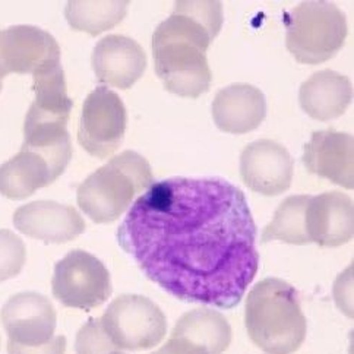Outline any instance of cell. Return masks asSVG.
<instances>
[{
	"label": "cell",
	"mask_w": 354,
	"mask_h": 354,
	"mask_svg": "<svg viewBox=\"0 0 354 354\" xmlns=\"http://www.w3.org/2000/svg\"><path fill=\"white\" fill-rule=\"evenodd\" d=\"M118 242L173 297L232 309L259 270L245 194L220 177H171L138 196Z\"/></svg>",
	"instance_id": "1"
},
{
	"label": "cell",
	"mask_w": 354,
	"mask_h": 354,
	"mask_svg": "<svg viewBox=\"0 0 354 354\" xmlns=\"http://www.w3.org/2000/svg\"><path fill=\"white\" fill-rule=\"evenodd\" d=\"M223 21L220 2H176L151 40L156 72L167 91L198 98L209 90L212 73L207 52Z\"/></svg>",
	"instance_id": "2"
},
{
	"label": "cell",
	"mask_w": 354,
	"mask_h": 354,
	"mask_svg": "<svg viewBox=\"0 0 354 354\" xmlns=\"http://www.w3.org/2000/svg\"><path fill=\"white\" fill-rule=\"evenodd\" d=\"M32 90L35 98L25 118L22 148L41 156L57 179L72 158L66 126L73 103L68 95L62 65L35 73Z\"/></svg>",
	"instance_id": "3"
},
{
	"label": "cell",
	"mask_w": 354,
	"mask_h": 354,
	"mask_svg": "<svg viewBox=\"0 0 354 354\" xmlns=\"http://www.w3.org/2000/svg\"><path fill=\"white\" fill-rule=\"evenodd\" d=\"M245 324L254 344L267 354L295 353L306 338L299 293L280 278H265L250 290Z\"/></svg>",
	"instance_id": "4"
},
{
	"label": "cell",
	"mask_w": 354,
	"mask_h": 354,
	"mask_svg": "<svg viewBox=\"0 0 354 354\" xmlns=\"http://www.w3.org/2000/svg\"><path fill=\"white\" fill-rule=\"evenodd\" d=\"M154 183L149 162L136 151H123L78 187V205L94 223L116 221Z\"/></svg>",
	"instance_id": "5"
},
{
	"label": "cell",
	"mask_w": 354,
	"mask_h": 354,
	"mask_svg": "<svg viewBox=\"0 0 354 354\" xmlns=\"http://www.w3.org/2000/svg\"><path fill=\"white\" fill-rule=\"evenodd\" d=\"M286 46L299 63L319 65L347 39L344 12L331 2H301L286 17Z\"/></svg>",
	"instance_id": "6"
},
{
	"label": "cell",
	"mask_w": 354,
	"mask_h": 354,
	"mask_svg": "<svg viewBox=\"0 0 354 354\" xmlns=\"http://www.w3.org/2000/svg\"><path fill=\"white\" fill-rule=\"evenodd\" d=\"M100 321L119 350H149L167 333L161 309L153 300L136 295H122L113 300Z\"/></svg>",
	"instance_id": "7"
},
{
	"label": "cell",
	"mask_w": 354,
	"mask_h": 354,
	"mask_svg": "<svg viewBox=\"0 0 354 354\" xmlns=\"http://www.w3.org/2000/svg\"><path fill=\"white\" fill-rule=\"evenodd\" d=\"M52 292L63 306L91 310L111 296L110 272L97 257L85 250H72L56 263Z\"/></svg>",
	"instance_id": "8"
},
{
	"label": "cell",
	"mask_w": 354,
	"mask_h": 354,
	"mask_svg": "<svg viewBox=\"0 0 354 354\" xmlns=\"http://www.w3.org/2000/svg\"><path fill=\"white\" fill-rule=\"evenodd\" d=\"M128 115L122 98L107 86H97L88 94L80 119L78 141L97 158H107L122 145Z\"/></svg>",
	"instance_id": "9"
},
{
	"label": "cell",
	"mask_w": 354,
	"mask_h": 354,
	"mask_svg": "<svg viewBox=\"0 0 354 354\" xmlns=\"http://www.w3.org/2000/svg\"><path fill=\"white\" fill-rule=\"evenodd\" d=\"M60 65L55 37L32 25L0 30V81L10 73L34 75Z\"/></svg>",
	"instance_id": "10"
},
{
	"label": "cell",
	"mask_w": 354,
	"mask_h": 354,
	"mask_svg": "<svg viewBox=\"0 0 354 354\" xmlns=\"http://www.w3.org/2000/svg\"><path fill=\"white\" fill-rule=\"evenodd\" d=\"M56 310L46 296L25 292L12 296L2 308L8 343L39 347L55 338Z\"/></svg>",
	"instance_id": "11"
},
{
	"label": "cell",
	"mask_w": 354,
	"mask_h": 354,
	"mask_svg": "<svg viewBox=\"0 0 354 354\" xmlns=\"http://www.w3.org/2000/svg\"><path fill=\"white\" fill-rule=\"evenodd\" d=\"M295 162L288 151L270 139L249 144L240 156V174L250 191L281 195L292 185Z\"/></svg>",
	"instance_id": "12"
},
{
	"label": "cell",
	"mask_w": 354,
	"mask_h": 354,
	"mask_svg": "<svg viewBox=\"0 0 354 354\" xmlns=\"http://www.w3.org/2000/svg\"><path fill=\"white\" fill-rule=\"evenodd\" d=\"M14 225L22 234L46 243H66L85 232L81 214L55 201H35L19 207L14 214Z\"/></svg>",
	"instance_id": "13"
},
{
	"label": "cell",
	"mask_w": 354,
	"mask_h": 354,
	"mask_svg": "<svg viewBox=\"0 0 354 354\" xmlns=\"http://www.w3.org/2000/svg\"><path fill=\"white\" fill-rule=\"evenodd\" d=\"M91 63L101 84L128 90L144 75L147 55L129 37L113 34L95 44Z\"/></svg>",
	"instance_id": "14"
},
{
	"label": "cell",
	"mask_w": 354,
	"mask_h": 354,
	"mask_svg": "<svg viewBox=\"0 0 354 354\" xmlns=\"http://www.w3.org/2000/svg\"><path fill=\"white\" fill-rule=\"evenodd\" d=\"M354 139L334 129L315 132L305 145L303 162L316 176L346 189L354 187Z\"/></svg>",
	"instance_id": "15"
},
{
	"label": "cell",
	"mask_w": 354,
	"mask_h": 354,
	"mask_svg": "<svg viewBox=\"0 0 354 354\" xmlns=\"http://www.w3.org/2000/svg\"><path fill=\"white\" fill-rule=\"evenodd\" d=\"M306 229L310 243L338 248L354 236L353 199L343 192L312 196L306 211Z\"/></svg>",
	"instance_id": "16"
},
{
	"label": "cell",
	"mask_w": 354,
	"mask_h": 354,
	"mask_svg": "<svg viewBox=\"0 0 354 354\" xmlns=\"http://www.w3.org/2000/svg\"><path fill=\"white\" fill-rule=\"evenodd\" d=\"M267 116V101L257 86L233 84L212 101V118L223 132L243 135L258 129Z\"/></svg>",
	"instance_id": "17"
},
{
	"label": "cell",
	"mask_w": 354,
	"mask_h": 354,
	"mask_svg": "<svg viewBox=\"0 0 354 354\" xmlns=\"http://www.w3.org/2000/svg\"><path fill=\"white\" fill-rule=\"evenodd\" d=\"M353 98L351 82L333 69L313 73L301 84L299 101L303 111L312 119L328 122L344 115Z\"/></svg>",
	"instance_id": "18"
},
{
	"label": "cell",
	"mask_w": 354,
	"mask_h": 354,
	"mask_svg": "<svg viewBox=\"0 0 354 354\" xmlns=\"http://www.w3.org/2000/svg\"><path fill=\"white\" fill-rule=\"evenodd\" d=\"M55 180L56 177L48 162L41 156L24 148L0 166V195L9 199L28 198Z\"/></svg>",
	"instance_id": "19"
},
{
	"label": "cell",
	"mask_w": 354,
	"mask_h": 354,
	"mask_svg": "<svg viewBox=\"0 0 354 354\" xmlns=\"http://www.w3.org/2000/svg\"><path fill=\"white\" fill-rule=\"evenodd\" d=\"M171 337L191 341L209 354H223L232 343V328L220 312L204 308L185 313Z\"/></svg>",
	"instance_id": "20"
},
{
	"label": "cell",
	"mask_w": 354,
	"mask_h": 354,
	"mask_svg": "<svg viewBox=\"0 0 354 354\" xmlns=\"http://www.w3.org/2000/svg\"><path fill=\"white\" fill-rule=\"evenodd\" d=\"M310 195L288 196L277 208L272 221L262 232V243L280 240L290 245H308L310 239L306 229V211Z\"/></svg>",
	"instance_id": "21"
},
{
	"label": "cell",
	"mask_w": 354,
	"mask_h": 354,
	"mask_svg": "<svg viewBox=\"0 0 354 354\" xmlns=\"http://www.w3.org/2000/svg\"><path fill=\"white\" fill-rule=\"evenodd\" d=\"M129 2H68L65 17L75 31L98 35L111 30L126 17Z\"/></svg>",
	"instance_id": "22"
},
{
	"label": "cell",
	"mask_w": 354,
	"mask_h": 354,
	"mask_svg": "<svg viewBox=\"0 0 354 354\" xmlns=\"http://www.w3.org/2000/svg\"><path fill=\"white\" fill-rule=\"evenodd\" d=\"M27 250L15 233L0 230V283L17 277L25 265Z\"/></svg>",
	"instance_id": "23"
},
{
	"label": "cell",
	"mask_w": 354,
	"mask_h": 354,
	"mask_svg": "<svg viewBox=\"0 0 354 354\" xmlns=\"http://www.w3.org/2000/svg\"><path fill=\"white\" fill-rule=\"evenodd\" d=\"M77 354H110L119 350L106 334L100 319H90L78 331L75 341Z\"/></svg>",
	"instance_id": "24"
},
{
	"label": "cell",
	"mask_w": 354,
	"mask_h": 354,
	"mask_svg": "<svg viewBox=\"0 0 354 354\" xmlns=\"http://www.w3.org/2000/svg\"><path fill=\"white\" fill-rule=\"evenodd\" d=\"M9 354H66V337L57 335L47 344L39 347H22L14 343H8Z\"/></svg>",
	"instance_id": "25"
},
{
	"label": "cell",
	"mask_w": 354,
	"mask_h": 354,
	"mask_svg": "<svg viewBox=\"0 0 354 354\" xmlns=\"http://www.w3.org/2000/svg\"><path fill=\"white\" fill-rule=\"evenodd\" d=\"M335 300L337 305L353 318V265L338 277L335 284Z\"/></svg>",
	"instance_id": "26"
},
{
	"label": "cell",
	"mask_w": 354,
	"mask_h": 354,
	"mask_svg": "<svg viewBox=\"0 0 354 354\" xmlns=\"http://www.w3.org/2000/svg\"><path fill=\"white\" fill-rule=\"evenodd\" d=\"M154 354H209L202 347L180 337H170V339Z\"/></svg>",
	"instance_id": "27"
},
{
	"label": "cell",
	"mask_w": 354,
	"mask_h": 354,
	"mask_svg": "<svg viewBox=\"0 0 354 354\" xmlns=\"http://www.w3.org/2000/svg\"><path fill=\"white\" fill-rule=\"evenodd\" d=\"M110 354H124V353H122L120 350H116V351H113V353H110Z\"/></svg>",
	"instance_id": "28"
},
{
	"label": "cell",
	"mask_w": 354,
	"mask_h": 354,
	"mask_svg": "<svg viewBox=\"0 0 354 354\" xmlns=\"http://www.w3.org/2000/svg\"><path fill=\"white\" fill-rule=\"evenodd\" d=\"M2 85H3V84H2V81H0V91H2Z\"/></svg>",
	"instance_id": "29"
}]
</instances>
